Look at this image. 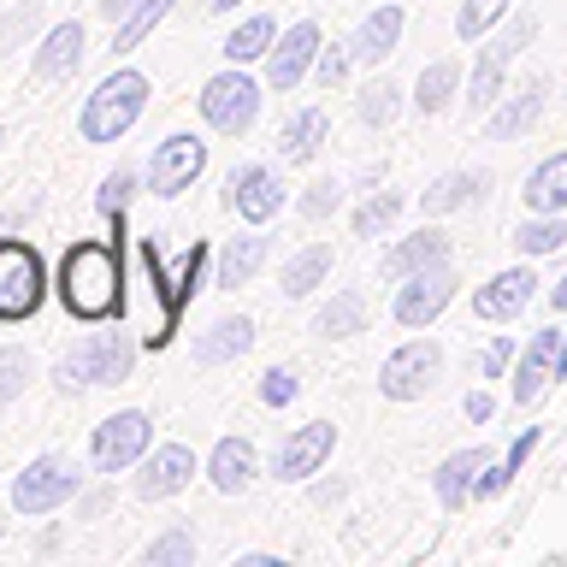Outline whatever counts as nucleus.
Masks as SVG:
<instances>
[{
	"instance_id": "f257e3e1",
	"label": "nucleus",
	"mask_w": 567,
	"mask_h": 567,
	"mask_svg": "<svg viewBox=\"0 0 567 567\" xmlns=\"http://www.w3.org/2000/svg\"><path fill=\"white\" fill-rule=\"evenodd\" d=\"M118 284V255L106 243H78L60 260V301L71 308V319H113Z\"/></svg>"
},
{
	"instance_id": "f03ea898",
	"label": "nucleus",
	"mask_w": 567,
	"mask_h": 567,
	"mask_svg": "<svg viewBox=\"0 0 567 567\" xmlns=\"http://www.w3.org/2000/svg\"><path fill=\"white\" fill-rule=\"evenodd\" d=\"M136 367V337L131 331H95L83 343H71L53 367V390L60 396H83L95 384H124Z\"/></svg>"
},
{
	"instance_id": "7ed1b4c3",
	"label": "nucleus",
	"mask_w": 567,
	"mask_h": 567,
	"mask_svg": "<svg viewBox=\"0 0 567 567\" xmlns=\"http://www.w3.org/2000/svg\"><path fill=\"white\" fill-rule=\"evenodd\" d=\"M148 78L142 71H113V78H101L95 83V95L83 101V113H78V131H83V142H118L131 124L142 118V106H148Z\"/></svg>"
},
{
	"instance_id": "20e7f679",
	"label": "nucleus",
	"mask_w": 567,
	"mask_h": 567,
	"mask_svg": "<svg viewBox=\"0 0 567 567\" xmlns=\"http://www.w3.org/2000/svg\"><path fill=\"white\" fill-rule=\"evenodd\" d=\"M78 491H83L78 461L60 455V450H48V455H35L30 467L12 478V508L18 514H53V508L78 503Z\"/></svg>"
},
{
	"instance_id": "39448f33",
	"label": "nucleus",
	"mask_w": 567,
	"mask_h": 567,
	"mask_svg": "<svg viewBox=\"0 0 567 567\" xmlns=\"http://www.w3.org/2000/svg\"><path fill=\"white\" fill-rule=\"evenodd\" d=\"M48 296V266L30 243L18 237H0V326H18L42 308Z\"/></svg>"
},
{
	"instance_id": "423d86ee",
	"label": "nucleus",
	"mask_w": 567,
	"mask_h": 567,
	"mask_svg": "<svg viewBox=\"0 0 567 567\" xmlns=\"http://www.w3.org/2000/svg\"><path fill=\"white\" fill-rule=\"evenodd\" d=\"M195 106H202V118H207L219 136H243L248 124L260 118V83L248 78L243 65H230V71H219V78L202 83Z\"/></svg>"
},
{
	"instance_id": "0eeeda50",
	"label": "nucleus",
	"mask_w": 567,
	"mask_h": 567,
	"mask_svg": "<svg viewBox=\"0 0 567 567\" xmlns=\"http://www.w3.org/2000/svg\"><path fill=\"white\" fill-rule=\"evenodd\" d=\"M154 450V420L142 408H118L113 420L95 425L89 437V467L95 473H124V467H142V455Z\"/></svg>"
},
{
	"instance_id": "6e6552de",
	"label": "nucleus",
	"mask_w": 567,
	"mask_h": 567,
	"mask_svg": "<svg viewBox=\"0 0 567 567\" xmlns=\"http://www.w3.org/2000/svg\"><path fill=\"white\" fill-rule=\"evenodd\" d=\"M437 372H443V349L432 343V337H414V343H402V349L379 367V396H390V402H420L425 390L437 384Z\"/></svg>"
},
{
	"instance_id": "1a4fd4ad",
	"label": "nucleus",
	"mask_w": 567,
	"mask_h": 567,
	"mask_svg": "<svg viewBox=\"0 0 567 567\" xmlns=\"http://www.w3.org/2000/svg\"><path fill=\"white\" fill-rule=\"evenodd\" d=\"M202 172H207V142L189 136V131H177V136H166V142L154 148L148 172H142V184H148L159 202H172V195H184Z\"/></svg>"
},
{
	"instance_id": "9d476101",
	"label": "nucleus",
	"mask_w": 567,
	"mask_h": 567,
	"mask_svg": "<svg viewBox=\"0 0 567 567\" xmlns=\"http://www.w3.org/2000/svg\"><path fill=\"white\" fill-rule=\"evenodd\" d=\"M450 301H455V272H450V260H437V266H425V272H408L402 278L396 319H402L408 331H425L443 308H450Z\"/></svg>"
},
{
	"instance_id": "9b49d317",
	"label": "nucleus",
	"mask_w": 567,
	"mask_h": 567,
	"mask_svg": "<svg viewBox=\"0 0 567 567\" xmlns=\"http://www.w3.org/2000/svg\"><path fill=\"white\" fill-rule=\"evenodd\" d=\"M225 207L248 225H266L284 213V177L272 166H237L225 177Z\"/></svg>"
},
{
	"instance_id": "f8f14e48",
	"label": "nucleus",
	"mask_w": 567,
	"mask_h": 567,
	"mask_svg": "<svg viewBox=\"0 0 567 567\" xmlns=\"http://www.w3.org/2000/svg\"><path fill=\"white\" fill-rule=\"evenodd\" d=\"M331 443H337V425H331V420H308V425H296V432L278 443L272 473L284 478V485H301V478H313L319 467H326Z\"/></svg>"
},
{
	"instance_id": "ddd939ff",
	"label": "nucleus",
	"mask_w": 567,
	"mask_h": 567,
	"mask_svg": "<svg viewBox=\"0 0 567 567\" xmlns=\"http://www.w3.org/2000/svg\"><path fill=\"white\" fill-rule=\"evenodd\" d=\"M195 467H202V461H195L189 443H166V450H148V455H142V473H136V496H142V503H166V496L189 491Z\"/></svg>"
},
{
	"instance_id": "4468645a",
	"label": "nucleus",
	"mask_w": 567,
	"mask_h": 567,
	"mask_svg": "<svg viewBox=\"0 0 567 567\" xmlns=\"http://www.w3.org/2000/svg\"><path fill=\"white\" fill-rule=\"evenodd\" d=\"M532 35V18H520L508 35H496V42L478 48V60H473V89H467V106L473 113H485V106H496V95H503V78H508V60H514V48H520Z\"/></svg>"
},
{
	"instance_id": "2eb2a0df",
	"label": "nucleus",
	"mask_w": 567,
	"mask_h": 567,
	"mask_svg": "<svg viewBox=\"0 0 567 567\" xmlns=\"http://www.w3.org/2000/svg\"><path fill=\"white\" fill-rule=\"evenodd\" d=\"M319 60V24H290L266 53V83L272 89H296L308 78V65Z\"/></svg>"
},
{
	"instance_id": "dca6fc26",
	"label": "nucleus",
	"mask_w": 567,
	"mask_h": 567,
	"mask_svg": "<svg viewBox=\"0 0 567 567\" xmlns=\"http://www.w3.org/2000/svg\"><path fill=\"white\" fill-rule=\"evenodd\" d=\"M255 473H260V461H255V443H248V437H219V443H213L207 478H213V491H219V496H243L248 485H255Z\"/></svg>"
},
{
	"instance_id": "f3484780",
	"label": "nucleus",
	"mask_w": 567,
	"mask_h": 567,
	"mask_svg": "<svg viewBox=\"0 0 567 567\" xmlns=\"http://www.w3.org/2000/svg\"><path fill=\"white\" fill-rule=\"evenodd\" d=\"M532 278L526 266H508V272H496L491 284H478L473 290V313L478 319H520V308L532 301Z\"/></svg>"
},
{
	"instance_id": "a211bd4d",
	"label": "nucleus",
	"mask_w": 567,
	"mask_h": 567,
	"mask_svg": "<svg viewBox=\"0 0 567 567\" xmlns=\"http://www.w3.org/2000/svg\"><path fill=\"white\" fill-rule=\"evenodd\" d=\"M255 349V319H243V313H225V319H213V326L189 343V354L202 367H225V361H237V354Z\"/></svg>"
},
{
	"instance_id": "6ab92c4d",
	"label": "nucleus",
	"mask_w": 567,
	"mask_h": 567,
	"mask_svg": "<svg viewBox=\"0 0 567 567\" xmlns=\"http://www.w3.org/2000/svg\"><path fill=\"white\" fill-rule=\"evenodd\" d=\"M78 65H83V24H78V18H65V24H53L42 42H35V78H42V83H65Z\"/></svg>"
},
{
	"instance_id": "aec40b11",
	"label": "nucleus",
	"mask_w": 567,
	"mask_h": 567,
	"mask_svg": "<svg viewBox=\"0 0 567 567\" xmlns=\"http://www.w3.org/2000/svg\"><path fill=\"white\" fill-rule=\"evenodd\" d=\"M136 272H142V301H148V343H166V337H172V319H177V301H172V284H159L154 243L136 248Z\"/></svg>"
},
{
	"instance_id": "412c9836",
	"label": "nucleus",
	"mask_w": 567,
	"mask_h": 567,
	"mask_svg": "<svg viewBox=\"0 0 567 567\" xmlns=\"http://www.w3.org/2000/svg\"><path fill=\"white\" fill-rule=\"evenodd\" d=\"M556 354H561V331H538L520 354V367H514V402H538V390L549 384V372H556Z\"/></svg>"
},
{
	"instance_id": "4be33fe9",
	"label": "nucleus",
	"mask_w": 567,
	"mask_h": 567,
	"mask_svg": "<svg viewBox=\"0 0 567 567\" xmlns=\"http://www.w3.org/2000/svg\"><path fill=\"white\" fill-rule=\"evenodd\" d=\"M396 42H402V7H372L367 18H361V30H354V60L361 65H379V60H390L396 53Z\"/></svg>"
},
{
	"instance_id": "5701e85b",
	"label": "nucleus",
	"mask_w": 567,
	"mask_h": 567,
	"mask_svg": "<svg viewBox=\"0 0 567 567\" xmlns=\"http://www.w3.org/2000/svg\"><path fill=\"white\" fill-rule=\"evenodd\" d=\"M485 467H491V450H478V443H473V450H455V455H450V461H443V467L432 473L437 503H443V508H461V503L473 496V485H478L473 473H485Z\"/></svg>"
},
{
	"instance_id": "b1692460",
	"label": "nucleus",
	"mask_w": 567,
	"mask_h": 567,
	"mask_svg": "<svg viewBox=\"0 0 567 567\" xmlns=\"http://www.w3.org/2000/svg\"><path fill=\"white\" fill-rule=\"evenodd\" d=\"M437 260H450V237H443V230H420V237L390 248L379 272L384 278H408V272H425V266H437Z\"/></svg>"
},
{
	"instance_id": "393cba45",
	"label": "nucleus",
	"mask_w": 567,
	"mask_h": 567,
	"mask_svg": "<svg viewBox=\"0 0 567 567\" xmlns=\"http://www.w3.org/2000/svg\"><path fill=\"white\" fill-rule=\"evenodd\" d=\"M319 142H326V113H319V106H301V113L284 118L278 154L290 159V166H301V159H313V154H319Z\"/></svg>"
},
{
	"instance_id": "a878e982",
	"label": "nucleus",
	"mask_w": 567,
	"mask_h": 567,
	"mask_svg": "<svg viewBox=\"0 0 567 567\" xmlns=\"http://www.w3.org/2000/svg\"><path fill=\"white\" fill-rule=\"evenodd\" d=\"M266 255H272V243H266V237H230V243L219 248V284H225V290L248 284V278L266 266Z\"/></svg>"
},
{
	"instance_id": "bb28decb",
	"label": "nucleus",
	"mask_w": 567,
	"mask_h": 567,
	"mask_svg": "<svg viewBox=\"0 0 567 567\" xmlns=\"http://www.w3.org/2000/svg\"><path fill=\"white\" fill-rule=\"evenodd\" d=\"M526 207L532 213H567V154H549L526 177Z\"/></svg>"
},
{
	"instance_id": "cd10ccee",
	"label": "nucleus",
	"mask_w": 567,
	"mask_h": 567,
	"mask_svg": "<svg viewBox=\"0 0 567 567\" xmlns=\"http://www.w3.org/2000/svg\"><path fill=\"white\" fill-rule=\"evenodd\" d=\"M272 42H278V24L260 12V18H243V24L225 35L219 53H225L230 65H248V60H260V53H272Z\"/></svg>"
},
{
	"instance_id": "c85d7f7f",
	"label": "nucleus",
	"mask_w": 567,
	"mask_h": 567,
	"mask_svg": "<svg viewBox=\"0 0 567 567\" xmlns=\"http://www.w3.org/2000/svg\"><path fill=\"white\" fill-rule=\"evenodd\" d=\"M538 113H544V83H532L526 95H514L503 113L485 118V136H491V142H508V136H520L526 124H538Z\"/></svg>"
},
{
	"instance_id": "c756f323",
	"label": "nucleus",
	"mask_w": 567,
	"mask_h": 567,
	"mask_svg": "<svg viewBox=\"0 0 567 567\" xmlns=\"http://www.w3.org/2000/svg\"><path fill=\"white\" fill-rule=\"evenodd\" d=\"M455 83H461V65L455 60H432L420 71V83H414V106L420 113H443V106L455 101Z\"/></svg>"
},
{
	"instance_id": "7c9ffc66",
	"label": "nucleus",
	"mask_w": 567,
	"mask_h": 567,
	"mask_svg": "<svg viewBox=\"0 0 567 567\" xmlns=\"http://www.w3.org/2000/svg\"><path fill=\"white\" fill-rule=\"evenodd\" d=\"M485 184H491L485 172H450V177H437V184L420 195V207H425V213H450V207H467V202H473V195L485 189Z\"/></svg>"
},
{
	"instance_id": "2f4dec72",
	"label": "nucleus",
	"mask_w": 567,
	"mask_h": 567,
	"mask_svg": "<svg viewBox=\"0 0 567 567\" xmlns=\"http://www.w3.org/2000/svg\"><path fill=\"white\" fill-rule=\"evenodd\" d=\"M361 326H367V301L354 296V290L331 296L326 308H319V319H313V331H319V337H354Z\"/></svg>"
},
{
	"instance_id": "473e14b6",
	"label": "nucleus",
	"mask_w": 567,
	"mask_h": 567,
	"mask_svg": "<svg viewBox=\"0 0 567 567\" xmlns=\"http://www.w3.org/2000/svg\"><path fill=\"white\" fill-rule=\"evenodd\" d=\"M331 272V248L326 243H313V248H301V255L284 266V296H308L319 290V278Z\"/></svg>"
},
{
	"instance_id": "72a5a7b5",
	"label": "nucleus",
	"mask_w": 567,
	"mask_h": 567,
	"mask_svg": "<svg viewBox=\"0 0 567 567\" xmlns=\"http://www.w3.org/2000/svg\"><path fill=\"white\" fill-rule=\"evenodd\" d=\"M172 7H177V0H142V7H136V12L118 24V35H113V53H136V48L148 42L154 24H159V18H166Z\"/></svg>"
},
{
	"instance_id": "f704fd0d",
	"label": "nucleus",
	"mask_w": 567,
	"mask_h": 567,
	"mask_svg": "<svg viewBox=\"0 0 567 567\" xmlns=\"http://www.w3.org/2000/svg\"><path fill=\"white\" fill-rule=\"evenodd\" d=\"M561 243H567V213H544V219L514 230V248H520V255H556Z\"/></svg>"
},
{
	"instance_id": "c9c22d12",
	"label": "nucleus",
	"mask_w": 567,
	"mask_h": 567,
	"mask_svg": "<svg viewBox=\"0 0 567 567\" xmlns=\"http://www.w3.org/2000/svg\"><path fill=\"white\" fill-rule=\"evenodd\" d=\"M30 379H35V361H30V349L7 343V349H0V408H12L18 396H24V390H30Z\"/></svg>"
},
{
	"instance_id": "e433bc0d",
	"label": "nucleus",
	"mask_w": 567,
	"mask_h": 567,
	"mask_svg": "<svg viewBox=\"0 0 567 567\" xmlns=\"http://www.w3.org/2000/svg\"><path fill=\"white\" fill-rule=\"evenodd\" d=\"M503 12H508V0H461V12H455V35H461V42H478V35H485Z\"/></svg>"
},
{
	"instance_id": "4c0bfd02",
	"label": "nucleus",
	"mask_w": 567,
	"mask_h": 567,
	"mask_svg": "<svg viewBox=\"0 0 567 567\" xmlns=\"http://www.w3.org/2000/svg\"><path fill=\"white\" fill-rule=\"evenodd\" d=\"M195 561V538L189 532H166V538H154L142 549V567H189Z\"/></svg>"
},
{
	"instance_id": "58836bf2",
	"label": "nucleus",
	"mask_w": 567,
	"mask_h": 567,
	"mask_svg": "<svg viewBox=\"0 0 567 567\" xmlns=\"http://www.w3.org/2000/svg\"><path fill=\"white\" fill-rule=\"evenodd\" d=\"M396 213H402V195H396V189H379L372 202L354 207V230H361V237H379V230L396 219Z\"/></svg>"
},
{
	"instance_id": "ea45409f",
	"label": "nucleus",
	"mask_w": 567,
	"mask_h": 567,
	"mask_svg": "<svg viewBox=\"0 0 567 567\" xmlns=\"http://www.w3.org/2000/svg\"><path fill=\"white\" fill-rule=\"evenodd\" d=\"M396 95H402V89L384 83V78L367 83V89H361V118H367V124H390V118H396Z\"/></svg>"
},
{
	"instance_id": "a19ab883",
	"label": "nucleus",
	"mask_w": 567,
	"mask_h": 567,
	"mask_svg": "<svg viewBox=\"0 0 567 567\" xmlns=\"http://www.w3.org/2000/svg\"><path fill=\"white\" fill-rule=\"evenodd\" d=\"M35 18H42V7H35V0H24V7H12L7 18H0V60H7V53L35 30Z\"/></svg>"
},
{
	"instance_id": "79ce46f5",
	"label": "nucleus",
	"mask_w": 567,
	"mask_h": 567,
	"mask_svg": "<svg viewBox=\"0 0 567 567\" xmlns=\"http://www.w3.org/2000/svg\"><path fill=\"white\" fill-rule=\"evenodd\" d=\"M136 195V172H113L101 184V195H95V207L106 213V219H124V202Z\"/></svg>"
},
{
	"instance_id": "37998d69",
	"label": "nucleus",
	"mask_w": 567,
	"mask_h": 567,
	"mask_svg": "<svg viewBox=\"0 0 567 567\" xmlns=\"http://www.w3.org/2000/svg\"><path fill=\"white\" fill-rule=\"evenodd\" d=\"M301 396V379L290 367H272V372H260V402L266 408H284V402H296Z\"/></svg>"
},
{
	"instance_id": "c03bdc74",
	"label": "nucleus",
	"mask_w": 567,
	"mask_h": 567,
	"mask_svg": "<svg viewBox=\"0 0 567 567\" xmlns=\"http://www.w3.org/2000/svg\"><path fill=\"white\" fill-rule=\"evenodd\" d=\"M202 260H207V248L189 243V255H184V266H177V278H172V301H177V308H184V301L202 290Z\"/></svg>"
},
{
	"instance_id": "a18cd8bd",
	"label": "nucleus",
	"mask_w": 567,
	"mask_h": 567,
	"mask_svg": "<svg viewBox=\"0 0 567 567\" xmlns=\"http://www.w3.org/2000/svg\"><path fill=\"white\" fill-rule=\"evenodd\" d=\"M349 65H354V48H319V83H343L349 78Z\"/></svg>"
},
{
	"instance_id": "49530a36",
	"label": "nucleus",
	"mask_w": 567,
	"mask_h": 567,
	"mask_svg": "<svg viewBox=\"0 0 567 567\" xmlns=\"http://www.w3.org/2000/svg\"><path fill=\"white\" fill-rule=\"evenodd\" d=\"M337 202H343L337 184H313L308 195H301V213H308V219H326V213H337Z\"/></svg>"
},
{
	"instance_id": "de8ad7c7",
	"label": "nucleus",
	"mask_w": 567,
	"mask_h": 567,
	"mask_svg": "<svg viewBox=\"0 0 567 567\" xmlns=\"http://www.w3.org/2000/svg\"><path fill=\"white\" fill-rule=\"evenodd\" d=\"M508 354H514V343H508V337H496V343L485 349V379H503V367H508Z\"/></svg>"
},
{
	"instance_id": "09e8293b",
	"label": "nucleus",
	"mask_w": 567,
	"mask_h": 567,
	"mask_svg": "<svg viewBox=\"0 0 567 567\" xmlns=\"http://www.w3.org/2000/svg\"><path fill=\"white\" fill-rule=\"evenodd\" d=\"M142 7V0H101V18H113V24H124V18H131Z\"/></svg>"
},
{
	"instance_id": "8fccbe9b",
	"label": "nucleus",
	"mask_w": 567,
	"mask_h": 567,
	"mask_svg": "<svg viewBox=\"0 0 567 567\" xmlns=\"http://www.w3.org/2000/svg\"><path fill=\"white\" fill-rule=\"evenodd\" d=\"M491 396H485V390H467V420H491Z\"/></svg>"
},
{
	"instance_id": "3c124183",
	"label": "nucleus",
	"mask_w": 567,
	"mask_h": 567,
	"mask_svg": "<svg viewBox=\"0 0 567 567\" xmlns=\"http://www.w3.org/2000/svg\"><path fill=\"white\" fill-rule=\"evenodd\" d=\"M106 508H113V496H106V491H95V496H83V520H95V514H106Z\"/></svg>"
},
{
	"instance_id": "603ef678",
	"label": "nucleus",
	"mask_w": 567,
	"mask_h": 567,
	"mask_svg": "<svg viewBox=\"0 0 567 567\" xmlns=\"http://www.w3.org/2000/svg\"><path fill=\"white\" fill-rule=\"evenodd\" d=\"M532 443H538V432H526V437H520V443H514V450H508V467H514V473H520V461L532 455Z\"/></svg>"
},
{
	"instance_id": "864d4df0",
	"label": "nucleus",
	"mask_w": 567,
	"mask_h": 567,
	"mask_svg": "<svg viewBox=\"0 0 567 567\" xmlns=\"http://www.w3.org/2000/svg\"><path fill=\"white\" fill-rule=\"evenodd\" d=\"M549 301H556V308H561V313H567V278H561V284H556V290H549Z\"/></svg>"
},
{
	"instance_id": "5fc2aeb1",
	"label": "nucleus",
	"mask_w": 567,
	"mask_h": 567,
	"mask_svg": "<svg viewBox=\"0 0 567 567\" xmlns=\"http://www.w3.org/2000/svg\"><path fill=\"white\" fill-rule=\"evenodd\" d=\"M556 379H567V331H561V354H556Z\"/></svg>"
},
{
	"instance_id": "6e6d98bb",
	"label": "nucleus",
	"mask_w": 567,
	"mask_h": 567,
	"mask_svg": "<svg viewBox=\"0 0 567 567\" xmlns=\"http://www.w3.org/2000/svg\"><path fill=\"white\" fill-rule=\"evenodd\" d=\"M207 12H237V0H207Z\"/></svg>"
},
{
	"instance_id": "4d7b16f0",
	"label": "nucleus",
	"mask_w": 567,
	"mask_h": 567,
	"mask_svg": "<svg viewBox=\"0 0 567 567\" xmlns=\"http://www.w3.org/2000/svg\"><path fill=\"white\" fill-rule=\"evenodd\" d=\"M0 142H7V124H0Z\"/></svg>"
},
{
	"instance_id": "13d9d810",
	"label": "nucleus",
	"mask_w": 567,
	"mask_h": 567,
	"mask_svg": "<svg viewBox=\"0 0 567 567\" xmlns=\"http://www.w3.org/2000/svg\"><path fill=\"white\" fill-rule=\"evenodd\" d=\"M0 532H7V520H0Z\"/></svg>"
}]
</instances>
